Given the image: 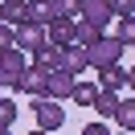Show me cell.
Returning <instances> with one entry per match:
<instances>
[{
    "label": "cell",
    "instance_id": "obj_19",
    "mask_svg": "<svg viewBox=\"0 0 135 135\" xmlns=\"http://www.w3.org/2000/svg\"><path fill=\"white\" fill-rule=\"evenodd\" d=\"M0 123H17V102H12V98H4V94H0Z\"/></svg>",
    "mask_w": 135,
    "mask_h": 135
},
{
    "label": "cell",
    "instance_id": "obj_1",
    "mask_svg": "<svg viewBox=\"0 0 135 135\" xmlns=\"http://www.w3.org/2000/svg\"><path fill=\"white\" fill-rule=\"evenodd\" d=\"M90 49V66L94 70H102V66H115V61H123V53H127V45L119 41L115 33H102L94 45H86Z\"/></svg>",
    "mask_w": 135,
    "mask_h": 135
},
{
    "label": "cell",
    "instance_id": "obj_7",
    "mask_svg": "<svg viewBox=\"0 0 135 135\" xmlns=\"http://www.w3.org/2000/svg\"><path fill=\"white\" fill-rule=\"evenodd\" d=\"M25 21L29 25H49V21H57L53 0H25Z\"/></svg>",
    "mask_w": 135,
    "mask_h": 135
},
{
    "label": "cell",
    "instance_id": "obj_3",
    "mask_svg": "<svg viewBox=\"0 0 135 135\" xmlns=\"http://www.w3.org/2000/svg\"><path fill=\"white\" fill-rule=\"evenodd\" d=\"M33 119L41 131H61V123H66V107H61L57 98H33Z\"/></svg>",
    "mask_w": 135,
    "mask_h": 135
},
{
    "label": "cell",
    "instance_id": "obj_9",
    "mask_svg": "<svg viewBox=\"0 0 135 135\" xmlns=\"http://www.w3.org/2000/svg\"><path fill=\"white\" fill-rule=\"evenodd\" d=\"M17 90L25 94V98H45V74H37L33 66L21 74V82H17Z\"/></svg>",
    "mask_w": 135,
    "mask_h": 135
},
{
    "label": "cell",
    "instance_id": "obj_22",
    "mask_svg": "<svg viewBox=\"0 0 135 135\" xmlns=\"http://www.w3.org/2000/svg\"><path fill=\"white\" fill-rule=\"evenodd\" d=\"M82 135H115L107 127V119H98V123H90V127H82Z\"/></svg>",
    "mask_w": 135,
    "mask_h": 135
},
{
    "label": "cell",
    "instance_id": "obj_14",
    "mask_svg": "<svg viewBox=\"0 0 135 135\" xmlns=\"http://www.w3.org/2000/svg\"><path fill=\"white\" fill-rule=\"evenodd\" d=\"M94 110H98L102 119H115V110H119V94H115V90H98V98H94Z\"/></svg>",
    "mask_w": 135,
    "mask_h": 135
},
{
    "label": "cell",
    "instance_id": "obj_4",
    "mask_svg": "<svg viewBox=\"0 0 135 135\" xmlns=\"http://www.w3.org/2000/svg\"><path fill=\"white\" fill-rule=\"evenodd\" d=\"M12 45H17L21 53H41L45 45H49V29L25 21V25H17V41H12Z\"/></svg>",
    "mask_w": 135,
    "mask_h": 135
},
{
    "label": "cell",
    "instance_id": "obj_12",
    "mask_svg": "<svg viewBox=\"0 0 135 135\" xmlns=\"http://www.w3.org/2000/svg\"><path fill=\"white\" fill-rule=\"evenodd\" d=\"M115 123H119V131H131V135H135V98H119Z\"/></svg>",
    "mask_w": 135,
    "mask_h": 135
},
{
    "label": "cell",
    "instance_id": "obj_15",
    "mask_svg": "<svg viewBox=\"0 0 135 135\" xmlns=\"http://www.w3.org/2000/svg\"><path fill=\"white\" fill-rule=\"evenodd\" d=\"M70 98H74L78 107H94V98H98V82H78Z\"/></svg>",
    "mask_w": 135,
    "mask_h": 135
},
{
    "label": "cell",
    "instance_id": "obj_17",
    "mask_svg": "<svg viewBox=\"0 0 135 135\" xmlns=\"http://www.w3.org/2000/svg\"><path fill=\"white\" fill-rule=\"evenodd\" d=\"M98 29H94V25H86V21H78V25H74V41L78 45H94V41H98Z\"/></svg>",
    "mask_w": 135,
    "mask_h": 135
},
{
    "label": "cell",
    "instance_id": "obj_20",
    "mask_svg": "<svg viewBox=\"0 0 135 135\" xmlns=\"http://www.w3.org/2000/svg\"><path fill=\"white\" fill-rule=\"evenodd\" d=\"M12 41H17V25H4V21H0V53L12 49Z\"/></svg>",
    "mask_w": 135,
    "mask_h": 135
},
{
    "label": "cell",
    "instance_id": "obj_23",
    "mask_svg": "<svg viewBox=\"0 0 135 135\" xmlns=\"http://www.w3.org/2000/svg\"><path fill=\"white\" fill-rule=\"evenodd\" d=\"M127 90L135 94V70H127Z\"/></svg>",
    "mask_w": 135,
    "mask_h": 135
},
{
    "label": "cell",
    "instance_id": "obj_11",
    "mask_svg": "<svg viewBox=\"0 0 135 135\" xmlns=\"http://www.w3.org/2000/svg\"><path fill=\"white\" fill-rule=\"evenodd\" d=\"M86 66H90V49L74 41V45H70V49H66V70H70V74H82Z\"/></svg>",
    "mask_w": 135,
    "mask_h": 135
},
{
    "label": "cell",
    "instance_id": "obj_10",
    "mask_svg": "<svg viewBox=\"0 0 135 135\" xmlns=\"http://www.w3.org/2000/svg\"><path fill=\"white\" fill-rule=\"evenodd\" d=\"M123 86H127V70L123 66H119V61H115V66H102L98 70V90H123Z\"/></svg>",
    "mask_w": 135,
    "mask_h": 135
},
{
    "label": "cell",
    "instance_id": "obj_16",
    "mask_svg": "<svg viewBox=\"0 0 135 135\" xmlns=\"http://www.w3.org/2000/svg\"><path fill=\"white\" fill-rule=\"evenodd\" d=\"M115 37L123 45H135V12L131 17H119V25H115Z\"/></svg>",
    "mask_w": 135,
    "mask_h": 135
},
{
    "label": "cell",
    "instance_id": "obj_25",
    "mask_svg": "<svg viewBox=\"0 0 135 135\" xmlns=\"http://www.w3.org/2000/svg\"><path fill=\"white\" fill-rule=\"evenodd\" d=\"M29 135H49V131H41V127H33V131H29Z\"/></svg>",
    "mask_w": 135,
    "mask_h": 135
},
{
    "label": "cell",
    "instance_id": "obj_26",
    "mask_svg": "<svg viewBox=\"0 0 135 135\" xmlns=\"http://www.w3.org/2000/svg\"><path fill=\"white\" fill-rule=\"evenodd\" d=\"M115 135H131V131H115Z\"/></svg>",
    "mask_w": 135,
    "mask_h": 135
},
{
    "label": "cell",
    "instance_id": "obj_8",
    "mask_svg": "<svg viewBox=\"0 0 135 135\" xmlns=\"http://www.w3.org/2000/svg\"><path fill=\"white\" fill-rule=\"evenodd\" d=\"M74 25H78V21H49V25H45V29H49V45H61V49H70V45H74Z\"/></svg>",
    "mask_w": 135,
    "mask_h": 135
},
{
    "label": "cell",
    "instance_id": "obj_27",
    "mask_svg": "<svg viewBox=\"0 0 135 135\" xmlns=\"http://www.w3.org/2000/svg\"><path fill=\"white\" fill-rule=\"evenodd\" d=\"M0 94H4V90H0Z\"/></svg>",
    "mask_w": 135,
    "mask_h": 135
},
{
    "label": "cell",
    "instance_id": "obj_24",
    "mask_svg": "<svg viewBox=\"0 0 135 135\" xmlns=\"http://www.w3.org/2000/svg\"><path fill=\"white\" fill-rule=\"evenodd\" d=\"M0 135H12V127H8V123H0Z\"/></svg>",
    "mask_w": 135,
    "mask_h": 135
},
{
    "label": "cell",
    "instance_id": "obj_13",
    "mask_svg": "<svg viewBox=\"0 0 135 135\" xmlns=\"http://www.w3.org/2000/svg\"><path fill=\"white\" fill-rule=\"evenodd\" d=\"M0 21L4 25H25V0H0Z\"/></svg>",
    "mask_w": 135,
    "mask_h": 135
},
{
    "label": "cell",
    "instance_id": "obj_2",
    "mask_svg": "<svg viewBox=\"0 0 135 135\" xmlns=\"http://www.w3.org/2000/svg\"><path fill=\"white\" fill-rule=\"evenodd\" d=\"M25 70H29V53H21L17 45L4 49L0 53V90H17V82H21Z\"/></svg>",
    "mask_w": 135,
    "mask_h": 135
},
{
    "label": "cell",
    "instance_id": "obj_5",
    "mask_svg": "<svg viewBox=\"0 0 135 135\" xmlns=\"http://www.w3.org/2000/svg\"><path fill=\"white\" fill-rule=\"evenodd\" d=\"M78 21H86V25H94L102 33V29L115 21V12H110V4L107 0H82V8H78Z\"/></svg>",
    "mask_w": 135,
    "mask_h": 135
},
{
    "label": "cell",
    "instance_id": "obj_21",
    "mask_svg": "<svg viewBox=\"0 0 135 135\" xmlns=\"http://www.w3.org/2000/svg\"><path fill=\"white\" fill-rule=\"evenodd\" d=\"M107 4H110L115 17H131V12H135V0H107Z\"/></svg>",
    "mask_w": 135,
    "mask_h": 135
},
{
    "label": "cell",
    "instance_id": "obj_18",
    "mask_svg": "<svg viewBox=\"0 0 135 135\" xmlns=\"http://www.w3.org/2000/svg\"><path fill=\"white\" fill-rule=\"evenodd\" d=\"M53 8H57V17H61V21H78L82 0H53Z\"/></svg>",
    "mask_w": 135,
    "mask_h": 135
},
{
    "label": "cell",
    "instance_id": "obj_6",
    "mask_svg": "<svg viewBox=\"0 0 135 135\" xmlns=\"http://www.w3.org/2000/svg\"><path fill=\"white\" fill-rule=\"evenodd\" d=\"M78 86V74H70V70H53L49 78H45V94L49 98H70Z\"/></svg>",
    "mask_w": 135,
    "mask_h": 135
}]
</instances>
